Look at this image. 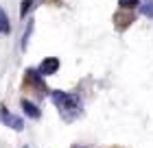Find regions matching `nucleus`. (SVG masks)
Listing matches in <instances>:
<instances>
[{
    "label": "nucleus",
    "instance_id": "9d476101",
    "mask_svg": "<svg viewBox=\"0 0 153 148\" xmlns=\"http://www.w3.org/2000/svg\"><path fill=\"white\" fill-rule=\"evenodd\" d=\"M72 148H85V146H72Z\"/></svg>",
    "mask_w": 153,
    "mask_h": 148
},
{
    "label": "nucleus",
    "instance_id": "1a4fd4ad",
    "mask_svg": "<svg viewBox=\"0 0 153 148\" xmlns=\"http://www.w3.org/2000/svg\"><path fill=\"white\" fill-rule=\"evenodd\" d=\"M33 9V0H22V9H20V15L26 18V13Z\"/></svg>",
    "mask_w": 153,
    "mask_h": 148
},
{
    "label": "nucleus",
    "instance_id": "0eeeda50",
    "mask_svg": "<svg viewBox=\"0 0 153 148\" xmlns=\"http://www.w3.org/2000/svg\"><path fill=\"white\" fill-rule=\"evenodd\" d=\"M118 4H120V9L125 11H134L140 7V0H118Z\"/></svg>",
    "mask_w": 153,
    "mask_h": 148
},
{
    "label": "nucleus",
    "instance_id": "39448f33",
    "mask_svg": "<svg viewBox=\"0 0 153 148\" xmlns=\"http://www.w3.org/2000/svg\"><path fill=\"white\" fill-rule=\"evenodd\" d=\"M20 105H22V109H24V113L26 116H29L31 120H39V116H42V111L35 107V105H33V102H29V100H26V98H22V102H20Z\"/></svg>",
    "mask_w": 153,
    "mask_h": 148
},
{
    "label": "nucleus",
    "instance_id": "20e7f679",
    "mask_svg": "<svg viewBox=\"0 0 153 148\" xmlns=\"http://www.w3.org/2000/svg\"><path fill=\"white\" fill-rule=\"evenodd\" d=\"M59 70V59L57 57H46L44 61L39 63V68H37V72L42 74V76H51V74H55Z\"/></svg>",
    "mask_w": 153,
    "mask_h": 148
},
{
    "label": "nucleus",
    "instance_id": "9b49d317",
    "mask_svg": "<svg viewBox=\"0 0 153 148\" xmlns=\"http://www.w3.org/2000/svg\"><path fill=\"white\" fill-rule=\"evenodd\" d=\"M24 148H31V146H24Z\"/></svg>",
    "mask_w": 153,
    "mask_h": 148
},
{
    "label": "nucleus",
    "instance_id": "6e6552de",
    "mask_svg": "<svg viewBox=\"0 0 153 148\" xmlns=\"http://www.w3.org/2000/svg\"><path fill=\"white\" fill-rule=\"evenodd\" d=\"M140 11H142V15L153 18V0H144V2L140 4Z\"/></svg>",
    "mask_w": 153,
    "mask_h": 148
},
{
    "label": "nucleus",
    "instance_id": "423d86ee",
    "mask_svg": "<svg viewBox=\"0 0 153 148\" xmlns=\"http://www.w3.org/2000/svg\"><path fill=\"white\" fill-rule=\"evenodd\" d=\"M9 33H11V22L7 18V13L2 11V7H0V35H9Z\"/></svg>",
    "mask_w": 153,
    "mask_h": 148
},
{
    "label": "nucleus",
    "instance_id": "f03ea898",
    "mask_svg": "<svg viewBox=\"0 0 153 148\" xmlns=\"http://www.w3.org/2000/svg\"><path fill=\"white\" fill-rule=\"evenodd\" d=\"M0 122L4 126H9V129H13V131H22L24 129V120L20 116H13L4 105H0Z\"/></svg>",
    "mask_w": 153,
    "mask_h": 148
},
{
    "label": "nucleus",
    "instance_id": "7ed1b4c3",
    "mask_svg": "<svg viewBox=\"0 0 153 148\" xmlns=\"http://www.w3.org/2000/svg\"><path fill=\"white\" fill-rule=\"evenodd\" d=\"M24 74H26V76H24V83H29L31 87H37V89H39V94H44V91H46L44 76H42L37 70H26Z\"/></svg>",
    "mask_w": 153,
    "mask_h": 148
},
{
    "label": "nucleus",
    "instance_id": "f257e3e1",
    "mask_svg": "<svg viewBox=\"0 0 153 148\" xmlns=\"http://www.w3.org/2000/svg\"><path fill=\"white\" fill-rule=\"evenodd\" d=\"M51 100L55 102V107L59 109L61 118L66 122H72L81 116V109H83V102L79 94H72V91H61V89H53L51 91Z\"/></svg>",
    "mask_w": 153,
    "mask_h": 148
}]
</instances>
